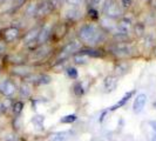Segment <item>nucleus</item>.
<instances>
[{
  "label": "nucleus",
  "instance_id": "1",
  "mask_svg": "<svg viewBox=\"0 0 156 141\" xmlns=\"http://www.w3.org/2000/svg\"><path fill=\"white\" fill-rule=\"evenodd\" d=\"M79 38L88 46H95L105 40V33L98 26L93 24H87L79 30Z\"/></svg>",
  "mask_w": 156,
  "mask_h": 141
},
{
  "label": "nucleus",
  "instance_id": "2",
  "mask_svg": "<svg viewBox=\"0 0 156 141\" xmlns=\"http://www.w3.org/2000/svg\"><path fill=\"white\" fill-rule=\"evenodd\" d=\"M103 13L106 14L107 18L117 19L122 16V9L115 0H107L103 5Z\"/></svg>",
  "mask_w": 156,
  "mask_h": 141
},
{
  "label": "nucleus",
  "instance_id": "3",
  "mask_svg": "<svg viewBox=\"0 0 156 141\" xmlns=\"http://www.w3.org/2000/svg\"><path fill=\"white\" fill-rule=\"evenodd\" d=\"M110 51L117 56H128L133 53V46L128 42H116L110 47Z\"/></svg>",
  "mask_w": 156,
  "mask_h": 141
},
{
  "label": "nucleus",
  "instance_id": "4",
  "mask_svg": "<svg viewBox=\"0 0 156 141\" xmlns=\"http://www.w3.org/2000/svg\"><path fill=\"white\" fill-rule=\"evenodd\" d=\"M16 87L14 85V82H12L11 80H2L1 82H0V93L2 94L4 96H12L13 94L16 93Z\"/></svg>",
  "mask_w": 156,
  "mask_h": 141
},
{
  "label": "nucleus",
  "instance_id": "5",
  "mask_svg": "<svg viewBox=\"0 0 156 141\" xmlns=\"http://www.w3.org/2000/svg\"><path fill=\"white\" fill-rule=\"evenodd\" d=\"M81 48H82V47H81V42H80V41H76V40L70 41V42H68V44L61 49L59 58H65V56L72 54V53H74V52H79Z\"/></svg>",
  "mask_w": 156,
  "mask_h": 141
},
{
  "label": "nucleus",
  "instance_id": "6",
  "mask_svg": "<svg viewBox=\"0 0 156 141\" xmlns=\"http://www.w3.org/2000/svg\"><path fill=\"white\" fill-rule=\"evenodd\" d=\"M147 100H148V98H147V95L144 93H140L136 95V98H135L133 103V112L135 114H140L141 112L144 110Z\"/></svg>",
  "mask_w": 156,
  "mask_h": 141
},
{
  "label": "nucleus",
  "instance_id": "7",
  "mask_svg": "<svg viewBox=\"0 0 156 141\" xmlns=\"http://www.w3.org/2000/svg\"><path fill=\"white\" fill-rule=\"evenodd\" d=\"M51 34H52V25H51V24H47V25H45V26L40 30L38 39H37V44L40 45V46L45 45V42L49 39Z\"/></svg>",
  "mask_w": 156,
  "mask_h": 141
},
{
  "label": "nucleus",
  "instance_id": "8",
  "mask_svg": "<svg viewBox=\"0 0 156 141\" xmlns=\"http://www.w3.org/2000/svg\"><path fill=\"white\" fill-rule=\"evenodd\" d=\"M119 84V79L115 75H108L107 78L105 79L103 81V88H105V92L110 93L113 91H115Z\"/></svg>",
  "mask_w": 156,
  "mask_h": 141
},
{
  "label": "nucleus",
  "instance_id": "9",
  "mask_svg": "<svg viewBox=\"0 0 156 141\" xmlns=\"http://www.w3.org/2000/svg\"><path fill=\"white\" fill-rule=\"evenodd\" d=\"M26 79L28 81H32L33 84H37V85H47L52 80V78L47 74H34L31 77H27Z\"/></svg>",
  "mask_w": 156,
  "mask_h": 141
},
{
  "label": "nucleus",
  "instance_id": "10",
  "mask_svg": "<svg viewBox=\"0 0 156 141\" xmlns=\"http://www.w3.org/2000/svg\"><path fill=\"white\" fill-rule=\"evenodd\" d=\"M53 9H54V5H53V2H51V1H45V2H42V4L38 5L37 16H48Z\"/></svg>",
  "mask_w": 156,
  "mask_h": 141
},
{
  "label": "nucleus",
  "instance_id": "11",
  "mask_svg": "<svg viewBox=\"0 0 156 141\" xmlns=\"http://www.w3.org/2000/svg\"><path fill=\"white\" fill-rule=\"evenodd\" d=\"M146 135L148 141H156V121H147L146 122Z\"/></svg>",
  "mask_w": 156,
  "mask_h": 141
},
{
  "label": "nucleus",
  "instance_id": "12",
  "mask_svg": "<svg viewBox=\"0 0 156 141\" xmlns=\"http://www.w3.org/2000/svg\"><path fill=\"white\" fill-rule=\"evenodd\" d=\"M132 27H133V24H132V21H130L129 19H127V18H122V19H120V20H119V23L116 24L117 32L126 33V34H128V32L132 30Z\"/></svg>",
  "mask_w": 156,
  "mask_h": 141
},
{
  "label": "nucleus",
  "instance_id": "13",
  "mask_svg": "<svg viewBox=\"0 0 156 141\" xmlns=\"http://www.w3.org/2000/svg\"><path fill=\"white\" fill-rule=\"evenodd\" d=\"M134 93H135V91H130V92H127V93L119 100V101L116 102V103H114L112 107L109 108V110H119V108H121V107H123L127 102L129 101L130 99H132V96L134 95Z\"/></svg>",
  "mask_w": 156,
  "mask_h": 141
},
{
  "label": "nucleus",
  "instance_id": "14",
  "mask_svg": "<svg viewBox=\"0 0 156 141\" xmlns=\"http://www.w3.org/2000/svg\"><path fill=\"white\" fill-rule=\"evenodd\" d=\"M70 132L68 131H62V132H54L49 134L48 141H67L69 138Z\"/></svg>",
  "mask_w": 156,
  "mask_h": 141
},
{
  "label": "nucleus",
  "instance_id": "15",
  "mask_svg": "<svg viewBox=\"0 0 156 141\" xmlns=\"http://www.w3.org/2000/svg\"><path fill=\"white\" fill-rule=\"evenodd\" d=\"M19 37V30L16 27H9L4 32V38L6 42H12Z\"/></svg>",
  "mask_w": 156,
  "mask_h": 141
},
{
  "label": "nucleus",
  "instance_id": "16",
  "mask_svg": "<svg viewBox=\"0 0 156 141\" xmlns=\"http://www.w3.org/2000/svg\"><path fill=\"white\" fill-rule=\"evenodd\" d=\"M39 32V28H33L28 33H26V35L23 37V44H32V42H34V40L38 39Z\"/></svg>",
  "mask_w": 156,
  "mask_h": 141
},
{
  "label": "nucleus",
  "instance_id": "17",
  "mask_svg": "<svg viewBox=\"0 0 156 141\" xmlns=\"http://www.w3.org/2000/svg\"><path fill=\"white\" fill-rule=\"evenodd\" d=\"M79 53L85 54V55H87V56H93V58H99V56L102 55L101 51L94 49V48H81V49L79 51Z\"/></svg>",
  "mask_w": 156,
  "mask_h": 141
},
{
  "label": "nucleus",
  "instance_id": "18",
  "mask_svg": "<svg viewBox=\"0 0 156 141\" xmlns=\"http://www.w3.org/2000/svg\"><path fill=\"white\" fill-rule=\"evenodd\" d=\"M32 93V88L30 86V84L28 82H23L21 87H20V95L23 96V98H28Z\"/></svg>",
  "mask_w": 156,
  "mask_h": 141
},
{
  "label": "nucleus",
  "instance_id": "19",
  "mask_svg": "<svg viewBox=\"0 0 156 141\" xmlns=\"http://www.w3.org/2000/svg\"><path fill=\"white\" fill-rule=\"evenodd\" d=\"M73 60H74V63H78V65H86L88 63V56L85 54H81V53H78V54H74Z\"/></svg>",
  "mask_w": 156,
  "mask_h": 141
},
{
  "label": "nucleus",
  "instance_id": "20",
  "mask_svg": "<svg viewBox=\"0 0 156 141\" xmlns=\"http://www.w3.org/2000/svg\"><path fill=\"white\" fill-rule=\"evenodd\" d=\"M128 70H129V66L127 63H119L115 68V73L116 75L121 77V75H125L126 73H128Z\"/></svg>",
  "mask_w": 156,
  "mask_h": 141
},
{
  "label": "nucleus",
  "instance_id": "21",
  "mask_svg": "<svg viewBox=\"0 0 156 141\" xmlns=\"http://www.w3.org/2000/svg\"><path fill=\"white\" fill-rule=\"evenodd\" d=\"M66 16L68 19H72V20H75V19H79L81 16V12L76 9V8H72V9H68L66 11Z\"/></svg>",
  "mask_w": 156,
  "mask_h": 141
},
{
  "label": "nucleus",
  "instance_id": "22",
  "mask_svg": "<svg viewBox=\"0 0 156 141\" xmlns=\"http://www.w3.org/2000/svg\"><path fill=\"white\" fill-rule=\"evenodd\" d=\"M78 120V115L76 114H68V115H65L60 119V122L61 124H73Z\"/></svg>",
  "mask_w": 156,
  "mask_h": 141
},
{
  "label": "nucleus",
  "instance_id": "23",
  "mask_svg": "<svg viewBox=\"0 0 156 141\" xmlns=\"http://www.w3.org/2000/svg\"><path fill=\"white\" fill-rule=\"evenodd\" d=\"M37 11H38V5L32 2L30 4L27 8H26V16H35L37 14Z\"/></svg>",
  "mask_w": 156,
  "mask_h": 141
},
{
  "label": "nucleus",
  "instance_id": "24",
  "mask_svg": "<svg viewBox=\"0 0 156 141\" xmlns=\"http://www.w3.org/2000/svg\"><path fill=\"white\" fill-rule=\"evenodd\" d=\"M73 91H74V94L76 95V96H82L83 94H85V89H83V86H82V84L81 82H76L74 87H73Z\"/></svg>",
  "mask_w": 156,
  "mask_h": 141
},
{
  "label": "nucleus",
  "instance_id": "25",
  "mask_svg": "<svg viewBox=\"0 0 156 141\" xmlns=\"http://www.w3.org/2000/svg\"><path fill=\"white\" fill-rule=\"evenodd\" d=\"M32 122L35 126H38L39 128H42L44 126V122H45V117L44 115H35L32 119Z\"/></svg>",
  "mask_w": 156,
  "mask_h": 141
},
{
  "label": "nucleus",
  "instance_id": "26",
  "mask_svg": "<svg viewBox=\"0 0 156 141\" xmlns=\"http://www.w3.org/2000/svg\"><path fill=\"white\" fill-rule=\"evenodd\" d=\"M66 73H67V75L69 77L70 79H78V70L75 67H68L67 70H66Z\"/></svg>",
  "mask_w": 156,
  "mask_h": 141
},
{
  "label": "nucleus",
  "instance_id": "27",
  "mask_svg": "<svg viewBox=\"0 0 156 141\" xmlns=\"http://www.w3.org/2000/svg\"><path fill=\"white\" fill-rule=\"evenodd\" d=\"M13 112H14V114H20L21 112H23V103L21 101H16L14 105H13Z\"/></svg>",
  "mask_w": 156,
  "mask_h": 141
},
{
  "label": "nucleus",
  "instance_id": "28",
  "mask_svg": "<svg viewBox=\"0 0 156 141\" xmlns=\"http://www.w3.org/2000/svg\"><path fill=\"white\" fill-rule=\"evenodd\" d=\"M48 51H49V48L47 46H44V47H41L40 49H38V51H35V54L38 55V58L41 59V58H44V56L48 53Z\"/></svg>",
  "mask_w": 156,
  "mask_h": 141
},
{
  "label": "nucleus",
  "instance_id": "29",
  "mask_svg": "<svg viewBox=\"0 0 156 141\" xmlns=\"http://www.w3.org/2000/svg\"><path fill=\"white\" fill-rule=\"evenodd\" d=\"M66 2L70 5L72 7H78L82 4V0H66Z\"/></svg>",
  "mask_w": 156,
  "mask_h": 141
},
{
  "label": "nucleus",
  "instance_id": "30",
  "mask_svg": "<svg viewBox=\"0 0 156 141\" xmlns=\"http://www.w3.org/2000/svg\"><path fill=\"white\" fill-rule=\"evenodd\" d=\"M143 31H144V26H143L142 24H137V25L135 26V32H136V34L141 35V34L143 33Z\"/></svg>",
  "mask_w": 156,
  "mask_h": 141
},
{
  "label": "nucleus",
  "instance_id": "31",
  "mask_svg": "<svg viewBox=\"0 0 156 141\" xmlns=\"http://www.w3.org/2000/svg\"><path fill=\"white\" fill-rule=\"evenodd\" d=\"M89 16H92L94 19H98L99 16H98V11L96 9H94V8H90L89 9Z\"/></svg>",
  "mask_w": 156,
  "mask_h": 141
},
{
  "label": "nucleus",
  "instance_id": "32",
  "mask_svg": "<svg viewBox=\"0 0 156 141\" xmlns=\"http://www.w3.org/2000/svg\"><path fill=\"white\" fill-rule=\"evenodd\" d=\"M132 0H121V4H122V6L126 8H128V7H130L132 6Z\"/></svg>",
  "mask_w": 156,
  "mask_h": 141
},
{
  "label": "nucleus",
  "instance_id": "33",
  "mask_svg": "<svg viewBox=\"0 0 156 141\" xmlns=\"http://www.w3.org/2000/svg\"><path fill=\"white\" fill-rule=\"evenodd\" d=\"M101 1H102V0H90V4H92V6H94V7H95V6H98V5H99Z\"/></svg>",
  "mask_w": 156,
  "mask_h": 141
},
{
  "label": "nucleus",
  "instance_id": "34",
  "mask_svg": "<svg viewBox=\"0 0 156 141\" xmlns=\"http://www.w3.org/2000/svg\"><path fill=\"white\" fill-rule=\"evenodd\" d=\"M149 5H150L151 7L156 8V0H149Z\"/></svg>",
  "mask_w": 156,
  "mask_h": 141
},
{
  "label": "nucleus",
  "instance_id": "35",
  "mask_svg": "<svg viewBox=\"0 0 156 141\" xmlns=\"http://www.w3.org/2000/svg\"><path fill=\"white\" fill-rule=\"evenodd\" d=\"M4 49H5V45H4L2 42H0V53H1Z\"/></svg>",
  "mask_w": 156,
  "mask_h": 141
},
{
  "label": "nucleus",
  "instance_id": "36",
  "mask_svg": "<svg viewBox=\"0 0 156 141\" xmlns=\"http://www.w3.org/2000/svg\"><path fill=\"white\" fill-rule=\"evenodd\" d=\"M16 4H19V5H21V4H23L25 2V0H16Z\"/></svg>",
  "mask_w": 156,
  "mask_h": 141
},
{
  "label": "nucleus",
  "instance_id": "37",
  "mask_svg": "<svg viewBox=\"0 0 156 141\" xmlns=\"http://www.w3.org/2000/svg\"><path fill=\"white\" fill-rule=\"evenodd\" d=\"M154 107H155V108H156V101L154 102Z\"/></svg>",
  "mask_w": 156,
  "mask_h": 141
},
{
  "label": "nucleus",
  "instance_id": "38",
  "mask_svg": "<svg viewBox=\"0 0 156 141\" xmlns=\"http://www.w3.org/2000/svg\"><path fill=\"white\" fill-rule=\"evenodd\" d=\"M0 110H1V102H0Z\"/></svg>",
  "mask_w": 156,
  "mask_h": 141
},
{
  "label": "nucleus",
  "instance_id": "39",
  "mask_svg": "<svg viewBox=\"0 0 156 141\" xmlns=\"http://www.w3.org/2000/svg\"><path fill=\"white\" fill-rule=\"evenodd\" d=\"M155 55H156V47H155Z\"/></svg>",
  "mask_w": 156,
  "mask_h": 141
}]
</instances>
